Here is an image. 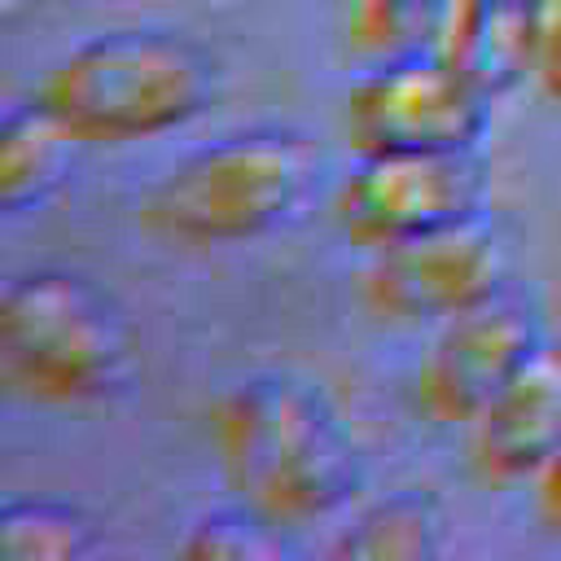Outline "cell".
Here are the masks:
<instances>
[{
	"label": "cell",
	"mask_w": 561,
	"mask_h": 561,
	"mask_svg": "<svg viewBox=\"0 0 561 561\" xmlns=\"http://www.w3.org/2000/svg\"><path fill=\"white\" fill-rule=\"evenodd\" d=\"M215 451L237 504L267 526H316L359 491V456L337 412L302 381H241L215 412Z\"/></svg>",
	"instance_id": "obj_1"
},
{
	"label": "cell",
	"mask_w": 561,
	"mask_h": 561,
	"mask_svg": "<svg viewBox=\"0 0 561 561\" xmlns=\"http://www.w3.org/2000/svg\"><path fill=\"white\" fill-rule=\"evenodd\" d=\"M495 92L443 48L377 57L346 96L355 153H456L482 149L495 123Z\"/></svg>",
	"instance_id": "obj_5"
},
{
	"label": "cell",
	"mask_w": 561,
	"mask_h": 561,
	"mask_svg": "<svg viewBox=\"0 0 561 561\" xmlns=\"http://www.w3.org/2000/svg\"><path fill=\"white\" fill-rule=\"evenodd\" d=\"M491 162L482 149L456 153H359L333 197L337 228L364 245L386 250L465 224H486Z\"/></svg>",
	"instance_id": "obj_6"
},
{
	"label": "cell",
	"mask_w": 561,
	"mask_h": 561,
	"mask_svg": "<svg viewBox=\"0 0 561 561\" xmlns=\"http://www.w3.org/2000/svg\"><path fill=\"white\" fill-rule=\"evenodd\" d=\"M539 508H543V517L561 530V447L552 451V460L539 469Z\"/></svg>",
	"instance_id": "obj_17"
},
{
	"label": "cell",
	"mask_w": 561,
	"mask_h": 561,
	"mask_svg": "<svg viewBox=\"0 0 561 561\" xmlns=\"http://www.w3.org/2000/svg\"><path fill=\"white\" fill-rule=\"evenodd\" d=\"M504 4H517V9H530L535 0H504Z\"/></svg>",
	"instance_id": "obj_18"
},
{
	"label": "cell",
	"mask_w": 561,
	"mask_h": 561,
	"mask_svg": "<svg viewBox=\"0 0 561 561\" xmlns=\"http://www.w3.org/2000/svg\"><path fill=\"white\" fill-rule=\"evenodd\" d=\"M443 53L469 70L486 92L504 96L530 79L526 57V9L504 0H460L447 26Z\"/></svg>",
	"instance_id": "obj_11"
},
{
	"label": "cell",
	"mask_w": 561,
	"mask_h": 561,
	"mask_svg": "<svg viewBox=\"0 0 561 561\" xmlns=\"http://www.w3.org/2000/svg\"><path fill=\"white\" fill-rule=\"evenodd\" d=\"M530 83L561 105V0H535L526 9Z\"/></svg>",
	"instance_id": "obj_16"
},
{
	"label": "cell",
	"mask_w": 561,
	"mask_h": 561,
	"mask_svg": "<svg viewBox=\"0 0 561 561\" xmlns=\"http://www.w3.org/2000/svg\"><path fill=\"white\" fill-rule=\"evenodd\" d=\"M75 149L83 145L35 96L0 114V219L44 206L70 175Z\"/></svg>",
	"instance_id": "obj_10"
},
{
	"label": "cell",
	"mask_w": 561,
	"mask_h": 561,
	"mask_svg": "<svg viewBox=\"0 0 561 561\" xmlns=\"http://www.w3.org/2000/svg\"><path fill=\"white\" fill-rule=\"evenodd\" d=\"M456 4L460 0H351V39L373 61L443 48Z\"/></svg>",
	"instance_id": "obj_13"
},
{
	"label": "cell",
	"mask_w": 561,
	"mask_h": 561,
	"mask_svg": "<svg viewBox=\"0 0 561 561\" xmlns=\"http://www.w3.org/2000/svg\"><path fill=\"white\" fill-rule=\"evenodd\" d=\"M364 294L386 320L443 324L508 294V259L486 224L373 250Z\"/></svg>",
	"instance_id": "obj_7"
},
{
	"label": "cell",
	"mask_w": 561,
	"mask_h": 561,
	"mask_svg": "<svg viewBox=\"0 0 561 561\" xmlns=\"http://www.w3.org/2000/svg\"><path fill=\"white\" fill-rule=\"evenodd\" d=\"M561 447V355H535L473 421V456L495 482H526Z\"/></svg>",
	"instance_id": "obj_9"
},
{
	"label": "cell",
	"mask_w": 561,
	"mask_h": 561,
	"mask_svg": "<svg viewBox=\"0 0 561 561\" xmlns=\"http://www.w3.org/2000/svg\"><path fill=\"white\" fill-rule=\"evenodd\" d=\"M215 96V61L175 31H114L79 44L39 83L79 145H131L188 127Z\"/></svg>",
	"instance_id": "obj_2"
},
{
	"label": "cell",
	"mask_w": 561,
	"mask_h": 561,
	"mask_svg": "<svg viewBox=\"0 0 561 561\" xmlns=\"http://www.w3.org/2000/svg\"><path fill=\"white\" fill-rule=\"evenodd\" d=\"M543 351L548 333L535 307L500 294L438 324L421 364V399L438 421L473 425L478 412Z\"/></svg>",
	"instance_id": "obj_8"
},
{
	"label": "cell",
	"mask_w": 561,
	"mask_h": 561,
	"mask_svg": "<svg viewBox=\"0 0 561 561\" xmlns=\"http://www.w3.org/2000/svg\"><path fill=\"white\" fill-rule=\"evenodd\" d=\"M316 171L298 131H241L175 162L145 197V224L180 245H241L289 224Z\"/></svg>",
	"instance_id": "obj_4"
},
{
	"label": "cell",
	"mask_w": 561,
	"mask_h": 561,
	"mask_svg": "<svg viewBox=\"0 0 561 561\" xmlns=\"http://www.w3.org/2000/svg\"><path fill=\"white\" fill-rule=\"evenodd\" d=\"M131 337L101 289L70 272H26L0 285V390L44 408L114 394Z\"/></svg>",
	"instance_id": "obj_3"
},
{
	"label": "cell",
	"mask_w": 561,
	"mask_h": 561,
	"mask_svg": "<svg viewBox=\"0 0 561 561\" xmlns=\"http://www.w3.org/2000/svg\"><path fill=\"white\" fill-rule=\"evenodd\" d=\"M92 543L83 513L61 504H9L0 508V561H61Z\"/></svg>",
	"instance_id": "obj_14"
},
{
	"label": "cell",
	"mask_w": 561,
	"mask_h": 561,
	"mask_svg": "<svg viewBox=\"0 0 561 561\" xmlns=\"http://www.w3.org/2000/svg\"><path fill=\"white\" fill-rule=\"evenodd\" d=\"M447 517L430 495L399 491L377 504H368L333 543L337 557L355 561H421L443 552Z\"/></svg>",
	"instance_id": "obj_12"
},
{
	"label": "cell",
	"mask_w": 561,
	"mask_h": 561,
	"mask_svg": "<svg viewBox=\"0 0 561 561\" xmlns=\"http://www.w3.org/2000/svg\"><path fill=\"white\" fill-rule=\"evenodd\" d=\"M272 530L276 526H267L250 508L215 513V517H202L188 530L184 557H193V561H259V557H272L276 552Z\"/></svg>",
	"instance_id": "obj_15"
}]
</instances>
